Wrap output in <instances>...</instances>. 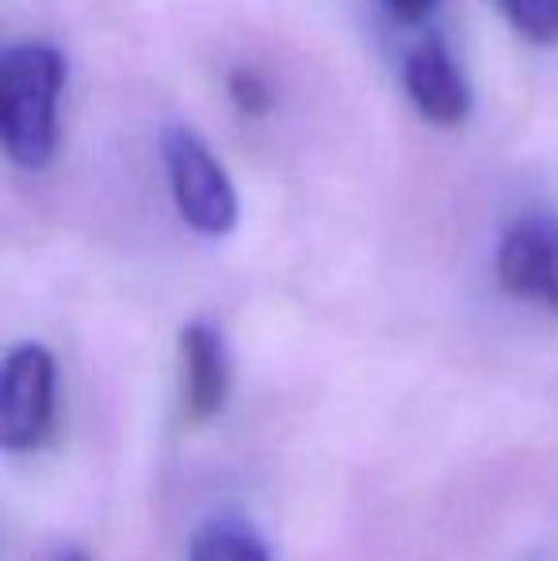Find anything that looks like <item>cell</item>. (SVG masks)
Masks as SVG:
<instances>
[{
    "instance_id": "obj_1",
    "label": "cell",
    "mask_w": 558,
    "mask_h": 561,
    "mask_svg": "<svg viewBox=\"0 0 558 561\" xmlns=\"http://www.w3.org/2000/svg\"><path fill=\"white\" fill-rule=\"evenodd\" d=\"M66 58L50 43L8 46L0 58V141L12 164L46 169L58 149V100Z\"/></svg>"
},
{
    "instance_id": "obj_2",
    "label": "cell",
    "mask_w": 558,
    "mask_h": 561,
    "mask_svg": "<svg viewBox=\"0 0 558 561\" xmlns=\"http://www.w3.org/2000/svg\"><path fill=\"white\" fill-rule=\"evenodd\" d=\"M161 153H164V172H169L172 203H176L180 218L195 233H207V237L230 233L238 226V192H234L218 157L207 149V141L192 126L172 123L161 134Z\"/></svg>"
},
{
    "instance_id": "obj_3",
    "label": "cell",
    "mask_w": 558,
    "mask_h": 561,
    "mask_svg": "<svg viewBox=\"0 0 558 561\" xmlns=\"http://www.w3.org/2000/svg\"><path fill=\"white\" fill-rule=\"evenodd\" d=\"M54 355L43 344H20L0 370V444L27 455L54 428Z\"/></svg>"
},
{
    "instance_id": "obj_4",
    "label": "cell",
    "mask_w": 558,
    "mask_h": 561,
    "mask_svg": "<svg viewBox=\"0 0 558 561\" xmlns=\"http://www.w3.org/2000/svg\"><path fill=\"white\" fill-rule=\"evenodd\" d=\"M498 283L505 295L558 318V218L532 210L501 233Z\"/></svg>"
},
{
    "instance_id": "obj_5",
    "label": "cell",
    "mask_w": 558,
    "mask_h": 561,
    "mask_svg": "<svg viewBox=\"0 0 558 561\" xmlns=\"http://www.w3.org/2000/svg\"><path fill=\"white\" fill-rule=\"evenodd\" d=\"M230 398V355L218 325L192 321L180 333V409L192 424L223 413Z\"/></svg>"
},
{
    "instance_id": "obj_6",
    "label": "cell",
    "mask_w": 558,
    "mask_h": 561,
    "mask_svg": "<svg viewBox=\"0 0 558 561\" xmlns=\"http://www.w3.org/2000/svg\"><path fill=\"white\" fill-rule=\"evenodd\" d=\"M406 92H410L413 107L436 126H459L470 115V84L463 69L455 66L452 50L444 38L424 35L410 54H406L402 69Z\"/></svg>"
},
{
    "instance_id": "obj_7",
    "label": "cell",
    "mask_w": 558,
    "mask_h": 561,
    "mask_svg": "<svg viewBox=\"0 0 558 561\" xmlns=\"http://www.w3.org/2000/svg\"><path fill=\"white\" fill-rule=\"evenodd\" d=\"M187 561H272L261 535L241 519H210L192 539Z\"/></svg>"
},
{
    "instance_id": "obj_8",
    "label": "cell",
    "mask_w": 558,
    "mask_h": 561,
    "mask_svg": "<svg viewBox=\"0 0 558 561\" xmlns=\"http://www.w3.org/2000/svg\"><path fill=\"white\" fill-rule=\"evenodd\" d=\"M521 38L536 46L558 43V0H498Z\"/></svg>"
},
{
    "instance_id": "obj_9",
    "label": "cell",
    "mask_w": 558,
    "mask_h": 561,
    "mask_svg": "<svg viewBox=\"0 0 558 561\" xmlns=\"http://www.w3.org/2000/svg\"><path fill=\"white\" fill-rule=\"evenodd\" d=\"M230 96H234V104H238L246 115H264L272 107L269 84H264L261 77L253 73V69H238V73L230 77Z\"/></svg>"
},
{
    "instance_id": "obj_10",
    "label": "cell",
    "mask_w": 558,
    "mask_h": 561,
    "mask_svg": "<svg viewBox=\"0 0 558 561\" xmlns=\"http://www.w3.org/2000/svg\"><path fill=\"white\" fill-rule=\"evenodd\" d=\"M383 4H387V12L395 15L398 23H424L440 0H383Z\"/></svg>"
},
{
    "instance_id": "obj_11",
    "label": "cell",
    "mask_w": 558,
    "mask_h": 561,
    "mask_svg": "<svg viewBox=\"0 0 558 561\" xmlns=\"http://www.w3.org/2000/svg\"><path fill=\"white\" fill-rule=\"evenodd\" d=\"M50 561H89V554H84V550H77V547H61V550H54Z\"/></svg>"
}]
</instances>
